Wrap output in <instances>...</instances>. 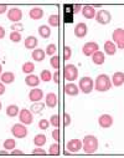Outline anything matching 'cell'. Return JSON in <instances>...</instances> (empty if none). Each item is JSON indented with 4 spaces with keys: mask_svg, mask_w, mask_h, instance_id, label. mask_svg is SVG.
<instances>
[{
    "mask_svg": "<svg viewBox=\"0 0 124 158\" xmlns=\"http://www.w3.org/2000/svg\"><path fill=\"white\" fill-rule=\"evenodd\" d=\"M82 148L86 154H93L98 149V139L92 135H87L82 141Z\"/></svg>",
    "mask_w": 124,
    "mask_h": 158,
    "instance_id": "1",
    "label": "cell"
},
{
    "mask_svg": "<svg viewBox=\"0 0 124 158\" xmlns=\"http://www.w3.org/2000/svg\"><path fill=\"white\" fill-rule=\"evenodd\" d=\"M112 87V81L108 75L106 73H102V75H98L96 77V81H94V90L98 91V92H106L108 90H110Z\"/></svg>",
    "mask_w": 124,
    "mask_h": 158,
    "instance_id": "2",
    "label": "cell"
},
{
    "mask_svg": "<svg viewBox=\"0 0 124 158\" xmlns=\"http://www.w3.org/2000/svg\"><path fill=\"white\" fill-rule=\"evenodd\" d=\"M78 89L83 94H91L92 90L94 89V82H93V80L90 76H85V77H82L79 80Z\"/></svg>",
    "mask_w": 124,
    "mask_h": 158,
    "instance_id": "3",
    "label": "cell"
},
{
    "mask_svg": "<svg viewBox=\"0 0 124 158\" xmlns=\"http://www.w3.org/2000/svg\"><path fill=\"white\" fill-rule=\"evenodd\" d=\"M63 76L67 81L70 82H73L76 78L78 77V70L74 65H66L65 66V70H63Z\"/></svg>",
    "mask_w": 124,
    "mask_h": 158,
    "instance_id": "4",
    "label": "cell"
},
{
    "mask_svg": "<svg viewBox=\"0 0 124 158\" xmlns=\"http://www.w3.org/2000/svg\"><path fill=\"white\" fill-rule=\"evenodd\" d=\"M113 43L117 45L118 49L124 50V30L123 29H115L112 35Z\"/></svg>",
    "mask_w": 124,
    "mask_h": 158,
    "instance_id": "5",
    "label": "cell"
},
{
    "mask_svg": "<svg viewBox=\"0 0 124 158\" xmlns=\"http://www.w3.org/2000/svg\"><path fill=\"white\" fill-rule=\"evenodd\" d=\"M11 133L15 138H25L27 136V128L24 123H15L11 127Z\"/></svg>",
    "mask_w": 124,
    "mask_h": 158,
    "instance_id": "6",
    "label": "cell"
},
{
    "mask_svg": "<svg viewBox=\"0 0 124 158\" xmlns=\"http://www.w3.org/2000/svg\"><path fill=\"white\" fill-rule=\"evenodd\" d=\"M96 20L101 25H107L112 21V15L108 10H99L96 14Z\"/></svg>",
    "mask_w": 124,
    "mask_h": 158,
    "instance_id": "7",
    "label": "cell"
},
{
    "mask_svg": "<svg viewBox=\"0 0 124 158\" xmlns=\"http://www.w3.org/2000/svg\"><path fill=\"white\" fill-rule=\"evenodd\" d=\"M99 50V46L97 43L94 41H90V43H86L83 45V48H82V52H83L85 56H92L96 51Z\"/></svg>",
    "mask_w": 124,
    "mask_h": 158,
    "instance_id": "8",
    "label": "cell"
},
{
    "mask_svg": "<svg viewBox=\"0 0 124 158\" xmlns=\"http://www.w3.org/2000/svg\"><path fill=\"white\" fill-rule=\"evenodd\" d=\"M19 118H20V122L24 123V125H31L32 121H34V118H32V112H31L30 110H26V108L20 110Z\"/></svg>",
    "mask_w": 124,
    "mask_h": 158,
    "instance_id": "9",
    "label": "cell"
},
{
    "mask_svg": "<svg viewBox=\"0 0 124 158\" xmlns=\"http://www.w3.org/2000/svg\"><path fill=\"white\" fill-rule=\"evenodd\" d=\"M8 19L16 24L22 19V11L19 8H11L8 10Z\"/></svg>",
    "mask_w": 124,
    "mask_h": 158,
    "instance_id": "10",
    "label": "cell"
},
{
    "mask_svg": "<svg viewBox=\"0 0 124 158\" xmlns=\"http://www.w3.org/2000/svg\"><path fill=\"white\" fill-rule=\"evenodd\" d=\"M98 123L102 128H110L113 126V117L110 114H102L98 118Z\"/></svg>",
    "mask_w": 124,
    "mask_h": 158,
    "instance_id": "11",
    "label": "cell"
},
{
    "mask_svg": "<svg viewBox=\"0 0 124 158\" xmlns=\"http://www.w3.org/2000/svg\"><path fill=\"white\" fill-rule=\"evenodd\" d=\"M87 32H88V27H87V25L85 23H78L76 25V27H74V35H76V37L83 39L87 35Z\"/></svg>",
    "mask_w": 124,
    "mask_h": 158,
    "instance_id": "12",
    "label": "cell"
},
{
    "mask_svg": "<svg viewBox=\"0 0 124 158\" xmlns=\"http://www.w3.org/2000/svg\"><path fill=\"white\" fill-rule=\"evenodd\" d=\"M42 97H44V92L41 89L35 87L29 92V100L31 102H40L41 100H42Z\"/></svg>",
    "mask_w": 124,
    "mask_h": 158,
    "instance_id": "13",
    "label": "cell"
},
{
    "mask_svg": "<svg viewBox=\"0 0 124 158\" xmlns=\"http://www.w3.org/2000/svg\"><path fill=\"white\" fill-rule=\"evenodd\" d=\"M66 148L68 149V152H71V153H76V152H78V151L82 149V142H81L79 139H77V138L71 139L70 142H67Z\"/></svg>",
    "mask_w": 124,
    "mask_h": 158,
    "instance_id": "14",
    "label": "cell"
},
{
    "mask_svg": "<svg viewBox=\"0 0 124 158\" xmlns=\"http://www.w3.org/2000/svg\"><path fill=\"white\" fill-rule=\"evenodd\" d=\"M96 14H97V11L92 5H85L82 8V15L86 19H93V18H96Z\"/></svg>",
    "mask_w": 124,
    "mask_h": 158,
    "instance_id": "15",
    "label": "cell"
},
{
    "mask_svg": "<svg viewBox=\"0 0 124 158\" xmlns=\"http://www.w3.org/2000/svg\"><path fill=\"white\" fill-rule=\"evenodd\" d=\"M57 101H58L57 95L55 92H50V94L46 95V103L45 105L50 108H55L57 106Z\"/></svg>",
    "mask_w": 124,
    "mask_h": 158,
    "instance_id": "16",
    "label": "cell"
},
{
    "mask_svg": "<svg viewBox=\"0 0 124 158\" xmlns=\"http://www.w3.org/2000/svg\"><path fill=\"white\" fill-rule=\"evenodd\" d=\"M112 84H113L115 87L123 86V84H124V73L120 72V71L115 72V73L113 75V77H112Z\"/></svg>",
    "mask_w": 124,
    "mask_h": 158,
    "instance_id": "17",
    "label": "cell"
},
{
    "mask_svg": "<svg viewBox=\"0 0 124 158\" xmlns=\"http://www.w3.org/2000/svg\"><path fill=\"white\" fill-rule=\"evenodd\" d=\"M44 10L41 9V8H32L29 10V16L32 19V20H40V19H42L44 16Z\"/></svg>",
    "mask_w": 124,
    "mask_h": 158,
    "instance_id": "18",
    "label": "cell"
},
{
    "mask_svg": "<svg viewBox=\"0 0 124 158\" xmlns=\"http://www.w3.org/2000/svg\"><path fill=\"white\" fill-rule=\"evenodd\" d=\"M25 84L27 86H30V87H37L38 84H40V78L36 75H32V73L31 75H27L25 77Z\"/></svg>",
    "mask_w": 124,
    "mask_h": 158,
    "instance_id": "19",
    "label": "cell"
},
{
    "mask_svg": "<svg viewBox=\"0 0 124 158\" xmlns=\"http://www.w3.org/2000/svg\"><path fill=\"white\" fill-rule=\"evenodd\" d=\"M65 92L68 96H77L79 94V89L77 85H74L73 82H70L67 85H65Z\"/></svg>",
    "mask_w": 124,
    "mask_h": 158,
    "instance_id": "20",
    "label": "cell"
},
{
    "mask_svg": "<svg viewBox=\"0 0 124 158\" xmlns=\"http://www.w3.org/2000/svg\"><path fill=\"white\" fill-rule=\"evenodd\" d=\"M45 56H46V52H45L42 49H35V50L32 51V54H31L32 60H35V61H37V62L44 61Z\"/></svg>",
    "mask_w": 124,
    "mask_h": 158,
    "instance_id": "21",
    "label": "cell"
},
{
    "mask_svg": "<svg viewBox=\"0 0 124 158\" xmlns=\"http://www.w3.org/2000/svg\"><path fill=\"white\" fill-rule=\"evenodd\" d=\"M104 51H106L107 55L113 56V55H115V52H117V45H115L113 41L108 40V41L104 43Z\"/></svg>",
    "mask_w": 124,
    "mask_h": 158,
    "instance_id": "22",
    "label": "cell"
},
{
    "mask_svg": "<svg viewBox=\"0 0 124 158\" xmlns=\"http://www.w3.org/2000/svg\"><path fill=\"white\" fill-rule=\"evenodd\" d=\"M37 39L35 36H27L25 39V48L29 49V50H35L36 46H37Z\"/></svg>",
    "mask_w": 124,
    "mask_h": 158,
    "instance_id": "23",
    "label": "cell"
},
{
    "mask_svg": "<svg viewBox=\"0 0 124 158\" xmlns=\"http://www.w3.org/2000/svg\"><path fill=\"white\" fill-rule=\"evenodd\" d=\"M92 61H93V64H96V65H103L104 64V61H106V57H104V54L102 52V51H96L93 55H92Z\"/></svg>",
    "mask_w": 124,
    "mask_h": 158,
    "instance_id": "24",
    "label": "cell"
},
{
    "mask_svg": "<svg viewBox=\"0 0 124 158\" xmlns=\"http://www.w3.org/2000/svg\"><path fill=\"white\" fill-rule=\"evenodd\" d=\"M38 34L42 39H49L51 36V29L49 25H41L38 26Z\"/></svg>",
    "mask_w": 124,
    "mask_h": 158,
    "instance_id": "25",
    "label": "cell"
},
{
    "mask_svg": "<svg viewBox=\"0 0 124 158\" xmlns=\"http://www.w3.org/2000/svg\"><path fill=\"white\" fill-rule=\"evenodd\" d=\"M15 81V75L11 71H6L2 75V82L3 84H13Z\"/></svg>",
    "mask_w": 124,
    "mask_h": 158,
    "instance_id": "26",
    "label": "cell"
},
{
    "mask_svg": "<svg viewBox=\"0 0 124 158\" xmlns=\"http://www.w3.org/2000/svg\"><path fill=\"white\" fill-rule=\"evenodd\" d=\"M19 113H20V110L16 105H9L6 107V114L9 117H16Z\"/></svg>",
    "mask_w": 124,
    "mask_h": 158,
    "instance_id": "27",
    "label": "cell"
},
{
    "mask_svg": "<svg viewBox=\"0 0 124 158\" xmlns=\"http://www.w3.org/2000/svg\"><path fill=\"white\" fill-rule=\"evenodd\" d=\"M34 143H35L36 147H42V146L46 143V136L42 135V133L36 135L35 138H34Z\"/></svg>",
    "mask_w": 124,
    "mask_h": 158,
    "instance_id": "28",
    "label": "cell"
},
{
    "mask_svg": "<svg viewBox=\"0 0 124 158\" xmlns=\"http://www.w3.org/2000/svg\"><path fill=\"white\" fill-rule=\"evenodd\" d=\"M49 25L52 26V27H57L60 25V16L57 14H54V15H50L49 16Z\"/></svg>",
    "mask_w": 124,
    "mask_h": 158,
    "instance_id": "29",
    "label": "cell"
},
{
    "mask_svg": "<svg viewBox=\"0 0 124 158\" xmlns=\"http://www.w3.org/2000/svg\"><path fill=\"white\" fill-rule=\"evenodd\" d=\"M40 78L44 82H49V81L52 80V73L49 70H42V71H41V75H40Z\"/></svg>",
    "mask_w": 124,
    "mask_h": 158,
    "instance_id": "30",
    "label": "cell"
},
{
    "mask_svg": "<svg viewBox=\"0 0 124 158\" xmlns=\"http://www.w3.org/2000/svg\"><path fill=\"white\" fill-rule=\"evenodd\" d=\"M35 70V65L32 64V62H25L24 65H22V72H25V73H27V75H31L32 73V71Z\"/></svg>",
    "mask_w": 124,
    "mask_h": 158,
    "instance_id": "31",
    "label": "cell"
},
{
    "mask_svg": "<svg viewBox=\"0 0 124 158\" xmlns=\"http://www.w3.org/2000/svg\"><path fill=\"white\" fill-rule=\"evenodd\" d=\"M16 146V141L13 139V138H8L4 141V148L5 149H9V151H13Z\"/></svg>",
    "mask_w": 124,
    "mask_h": 158,
    "instance_id": "32",
    "label": "cell"
},
{
    "mask_svg": "<svg viewBox=\"0 0 124 158\" xmlns=\"http://www.w3.org/2000/svg\"><path fill=\"white\" fill-rule=\"evenodd\" d=\"M45 108V103H41V102H37V103H35V105H32L31 106V112L32 113H40L41 111H42Z\"/></svg>",
    "mask_w": 124,
    "mask_h": 158,
    "instance_id": "33",
    "label": "cell"
},
{
    "mask_svg": "<svg viewBox=\"0 0 124 158\" xmlns=\"http://www.w3.org/2000/svg\"><path fill=\"white\" fill-rule=\"evenodd\" d=\"M49 149H50L49 153H50L51 156H58V154H60V146H58V143H54V144H51Z\"/></svg>",
    "mask_w": 124,
    "mask_h": 158,
    "instance_id": "34",
    "label": "cell"
},
{
    "mask_svg": "<svg viewBox=\"0 0 124 158\" xmlns=\"http://www.w3.org/2000/svg\"><path fill=\"white\" fill-rule=\"evenodd\" d=\"M10 40L13 41V43H20L21 41V34L20 32H16V31H11V34H10Z\"/></svg>",
    "mask_w": 124,
    "mask_h": 158,
    "instance_id": "35",
    "label": "cell"
},
{
    "mask_svg": "<svg viewBox=\"0 0 124 158\" xmlns=\"http://www.w3.org/2000/svg\"><path fill=\"white\" fill-rule=\"evenodd\" d=\"M56 51H57V46H56L55 44H50V45L46 48V51H45V52H46V55H50V56L52 57V56L56 54Z\"/></svg>",
    "mask_w": 124,
    "mask_h": 158,
    "instance_id": "36",
    "label": "cell"
},
{
    "mask_svg": "<svg viewBox=\"0 0 124 158\" xmlns=\"http://www.w3.org/2000/svg\"><path fill=\"white\" fill-rule=\"evenodd\" d=\"M50 65L54 67V69H58L60 67V57L58 56H56V55H54L52 57H51V60H50Z\"/></svg>",
    "mask_w": 124,
    "mask_h": 158,
    "instance_id": "37",
    "label": "cell"
},
{
    "mask_svg": "<svg viewBox=\"0 0 124 158\" xmlns=\"http://www.w3.org/2000/svg\"><path fill=\"white\" fill-rule=\"evenodd\" d=\"M71 56H72V49L70 46H65L63 48V59L67 61L71 59Z\"/></svg>",
    "mask_w": 124,
    "mask_h": 158,
    "instance_id": "38",
    "label": "cell"
},
{
    "mask_svg": "<svg viewBox=\"0 0 124 158\" xmlns=\"http://www.w3.org/2000/svg\"><path fill=\"white\" fill-rule=\"evenodd\" d=\"M50 123L54 126V127H58V125H60V117H58V114H54V116H51V118H50Z\"/></svg>",
    "mask_w": 124,
    "mask_h": 158,
    "instance_id": "39",
    "label": "cell"
},
{
    "mask_svg": "<svg viewBox=\"0 0 124 158\" xmlns=\"http://www.w3.org/2000/svg\"><path fill=\"white\" fill-rule=\"evenodd\" d=\"M49 126H50V122H49L47 120H40V122H38L40 130H47Z\"/></svg>",
    "mask_w": 124,
    "mask_h": 158,
    "instance_id": "40",
    "label": "cell"
},
{
    "mask_svg": "<svg viewBox=\"0 0 124 158\" xmlns=\"http://www.w3.org/2000/svg\"><path fill=\"white\" fill-rule=\"evenodd\" d=\"M11 30H13V31H16V32H20V31L24 30V25L20 24V23H16V24L11 25Z\"/></svg>",
    "mask_w": 124,
    "mask_h": 158,
    "instance_id": "41",
    "label": "cell"
},
{
    "mask_svg": "<svg viewBox=\"0 0 124 158\" xmlns=\"http://www.w3.org/2000/svg\"><path fill=\"white\" fill-rule=\"evenodd\" d=\"M45 154H46V152L44 149H41V147H37L32 151V156H45Z\"/></svg>",
    "mask_w": 124,
    "mask_h": 158,
    "instance_id": "42",
    "label": "cell"
},
{
    "mask_svg": "<svg viewBox=\"0 0 124 158\" xmlns=\"http://www.w3.org/2000/svg\"><path fill=\"white\" fill-rule=\"evenodd\" d=\"M63 120H65V121H63L65 126L68 127V126L71 125V116H70L68 113H65V114H63Z\"/></svg>",
    "mask_w": 124,
    "mask_h": 158,
    "instance_id": "43",
    "label": "cell"
},
{
    "mask_svg": "<svg viewBox=\"0 0 124 158\" xmlns=\"http://www.w3.org/2000/svg\"><path fill=\"white\" fill-rule=\"evenodd\" d=\"M52 138H54L56 142L60 141V130H58V128H56V130L52 131Z\"/></svg>",
    "mask_w": 124,
    "mask_h": 158,
    "instance_id": "44",
    "label": "cell"
},
{
    "mask_svg": "<svg viewBox=\"0 0 124 158\" xmlns=\"http://www.w3.org/2000/svg\"><path fill=\"white\" fill-rule=\"evenodd\" d=\"M58 78H60V72H58V71H55L54 75H52V80H54L55 84H58V82H60Z\"/></svg>",
    "mask_w": 124,
    "mask_h": 158,
    "instance_id": "45",
    "label": "cell"
},
{
    "mask_svg": "<svg viewBox=\"0 0 124 158\" xmlns=\"http://www.w3.org/2000/svg\"><path fill=\"white\" fill-rule=\"evenodd\" d=\"M82 10V5L81 4H74L73 5V14H77V13H79Z\"/></svg>",
    "mask_w": 124,
    "mask_h": 158,
    "instance_id": "46",
    "label": "cell"
},
{
    "mask_svg": "<svg viewBox=\"0 0 124 158\" xmlns=\"http://www.w3.org/2000/svg\"><path fill=\"white\" fill-rule=\"evenodd\" d=\"M10 154H11V156H24V152L20 151V149H13Z\"/></svg>",
    "mask_w": 124,
    "mask_h": 158,
    "instance_id": "47",
    "label": "cell"
},
{
    "mask_svg": "<svg viewBox=\"0 0 124 158\" xmlns=\"http://www.w3.org/2000/svg\"><path fill=\"white\" fill-rule=\"evenodd\" d=\"M8 11V5L6 4H0V14H4Z\"/></svg>",
    "mask_w": 124,
    "mask_h": 158,
    "instance_id": "48",
    "label": "cell"
},
{
    "mask_svg": "<svg viewBox=\"0 0 124 158\" xmlns=\"http://www.w3.org/2000/svg\"><path fill=\"white\" fill-rule=\"evenodd\" d=\"M5 94V84H3L2 81H0V96Z\"/></svg>",
    "mask_w": 124,
    "mask_h": 158,
    "instance_id": "49",
    "label": "cell"
},
{
    "mask_svg": "<svg viewBox=\"0 0 124 158\" xmlns=\"http://www.w3.org/2000/svg\"><path fill=\"white\" fill-rule=\"evenodd\" d=\"M4 36H5V29L3 26H0V40L4 39Z\"/></svg>",
    "mask_w": 124,
    "mask_h": 158,
    "instance_id": "50",
    "label": "cell"
},
{
    "mask_svg": "<svg viewBox=\"0 0 124 158\" xmlns=\"http://www.w3.org/2000/svg\"><path fill=\"white\" fill-rule=\"evenodd\" d=\"M8 154V151H0V156H6Z\"/></svg>",
    "mask_w": 124,
    "mask_h": 158,
    "instance_id": "51",
    "label": "cell"
},
{
    "mask_svg": "<svg viewBox=\"0 0 124 158\" xmlns=\"http://www.w3.org/2000/svg\"><path fill=\"white\" fill-rule=\"evenodd\" d=\"M2 71H3V67H2V65H0V75H2Z\"/></svg>",
    "mask_w": 124,
    "mask_h": 158,
    "instance_id": "52",
    "label": "cell"
},
{
    "mask_svg": "<svg viewBox=\"0 0 124 158\" xmlns=\"http://www.w3.org/2000/svg\"><path fill=\"white\" fill-rule=\"evenodd\" d=\"M0 110H2V102H0Z\"/></svg>",
    "mask_w": 124,
    "mask_h": 158,
    "instance_id": "53",
    "label": "cell"
}]
</instances>
